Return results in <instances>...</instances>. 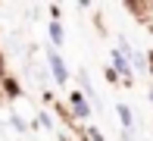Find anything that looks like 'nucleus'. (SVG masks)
Returning <instances> with one entry per match:
<instances>
[{"label":"nucleus","mask_w":153,"mask_h":141,"mask_svg":"<svg viewBox=\"0 0 153 141\" xmlns=\"http://www.w3.org/2000/svg\"><path fill=\"white\" fill-rule=\"evenodd\" d=\"M119 119H122V125H125V129L131 125V110L125 107V104H119Z\"/></svg>","instance_id":"obj_5"},{"label":"nucleus","mask_w":153,"mask_h":141,"mask_svg":"<svg viewBox=\"0 0 153 141\" xmlns=\"http://www.w3.org/2000/svg\"><path fill=\"white\" fill-rule=\"evenodd\" d=\"M47 60H50L53 79H56V82H66V79H69V69H66V63H62V56H59L56 50H50V53H47Z\"/></svg>","instance_id":"obj_1"},{"label":"nucleus","mask_w":153,"mask_h":141,"mask_svg":"<svg viewBox=\"0 0 153 141\" xmlns=\"http://www.w3.org/2000/svg\"><path fill=\"white\" fill-rule=\"evenodd\" d=\"M113 60H116V66H119V72H125V75H128V60L122 56V50H116V53H113Z\"/></svg>","instance_id":"obj_4"},{"label":"nucleus","mask_w":153,"mask_h":141,"mask_svg":"<svg viewBox=\"0 0 153 141\" xmlns=\"http://www.w3.org/2000/svg\"><path fill=\"white\" fill-rule=\"evenodd\" d=\"M69 104H72V110H75V116H81V119H88V116H91V107H88V100H85V94H78V91H75V94L69 97Z\"/></svg>","instance_id":"obj_2"},{"label":"nucleus","mask_w":153,"mask_h":141,"mask_svg":"<svg viewBox=\"0 0 153 141\" xmlns=\"http://www.w3.org/2000/svg\"><path fill=\"white\" fill-rule=\"evenodd\" d=\"M50 38H53V44H56V47L62 44V25H59V22H50Z\"/></svg>","instance_id":"obj_3"}]
</instances>
